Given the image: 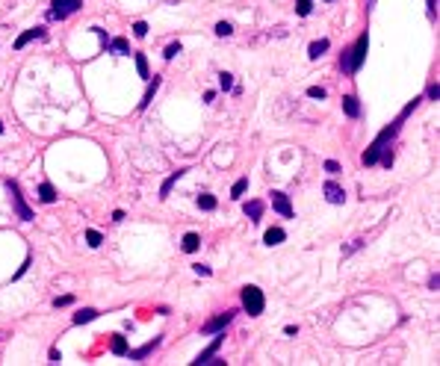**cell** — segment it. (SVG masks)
<instances>
[{"instance_id":"cell-1","label":"cell","mask_w":440,"mask_h":366,"mask_svg":"<svg viewBox=\"0 0 440 366\" xmlns=\"http://www.w3.org/2000/svg\"><path fill=\"white\" fill-rule=\"evenodd\" d=\"M399 127H402V118H399V121H393L390 127H384V130L378 133V139L370 145V151L363 154V166H375V163H378V157H381V151H384V145L399 133Z\"/></svg>"},{"instance_id":"cell-2","label":"cell","mask_w":440,"mask_h":366,"mask_svg":"<svg viewBox=\"0 0 440 366\" xmlns=\"http://www.w3.org/2000/svg\"><path fill=\"white\" fill-rule=\"evenodd\" d=\"M239 301H242V310L248 313V316H260L263 313V307H266V299H263V289L260 286H242V292H239Z\"/></svg>"},{"instance_id":"cell-3","label":"cell","mask_w":440,"mask_h":366,"mask_svg":"<svg viewBox=\"0 0 440 366\" xmlns=\"http://www.w3.org/2000/svg\"><path fill=\"white\" fill-rule=\"evenodd\" d=\"M366 50H370V35H360V39L355 42V48H349V74H357L363 59H366Z\"/></svg>"},{"instance_id":"cell-4","label":"cell","mask_w":440,"mask_h":366,"mask_svg":"<svg viewBox=\"0 0 440 366\" xmlns=\"http://www.w3.org/2000/svg\"><path fill=\"white\" fill-rule=\"evenodd\" d=\"M83 6V0H53L48 9V21H65L68 15H74Z\"/></svg>"},{"instance_id":"cell-5","label":"cell","mask_w":440,"mask_h":366,"mask_svg":"<svg viewBox=\"0 0 440 366\" xmlns=\"http://www.w3.org/2000/svg\"><path fill=\"white\" fill-rule=\"evenodd\" d=\"M6 189H9V198H12V207H15L18 218H21V222H33V210L24 204V195H21V189H18V183H15V180H6Z\"/></svg>"},{"instance_id":"cell-6","label":"cell","mask_w":440,"mask_h":366,"mask_svg":"<svg viewBox=\"0 0 440 366\" xmlns=\"http://www.w3.org/2000/svg\"><path fill=\"white\" fill-rule=\"evenodd\" d=\"M234 316H237V310H225V313L213 316L210 322H204V325H201V334H219V331H225V328L234 322Z\"/></svg>"},{"instance_id":"cell-7","label":"cell","mask_w":440,"mask_h":366,"mask_svg":"<svg viewBox=\"0 0 440 366\" xmlns=\"http://www.w3.org/2000/svg\"><path fill=\"white\" fill-rule=\"evenodd\" d=\"M272 210L281 213L284 218H292V216H296V210H292V204H289V198H287L284 192H272Z\"/></svg>"},{"instance_id":"cell-8","label":"cell","mask_w":440,"mask_h":366,"mask_svg":"<svg viewBox=\"0 0 440 366\" xmlns=\"http://www.w3.org/2000/svg\"><path fill=\"white\" fill-rule=\"evenodd\" d=\"M222 343H225V334H219V337H216V340H213V343H210V346H207V349H204V351H201L195 360H192V363H195V366H204L207 360H213V357H216V351L222 349Z\"/></svg>"},{"instance_id":"cell-9","label":"cell","mask_w":440,"mask_h":366,"mask_svg":"<svg viewBox=\"0 0 440 366\" xmlns=\"http://www.w3.org/2000/svg\"><path fill=\"white\" fill-rule=\"evenodd\" d=\"M33 39H45V30L42 27H33V30H27V33H21L18 39H15V50H24Z\"/></svg>"},{"instance_id":"cell-10","label":"cell","mask_w":440,"mask_h":366,"mask_svg":"<svg viewBox=\"0 0 440 366\" xmlns=\"http://www.w3.org/2000/svg\"><path fill=\"white\" fill-rule=\"evenodd\" d=\"M325 198H328V204H343V201H346V192H343V186H337L334 180H328V183H325Z\"/></svg>"},{"instance_id":"cell-11","label":"cell","mask_w":440,"mask_h":366,"mask_svg":"<svg viewBox=\"0 0 440 366\" xmlns=\"http://www.w3.org/2000/svg\"><path fill=\"white\" fill-rule=\"evenodd\" d=\"M160 343H163V340H160V337H154L151 343H145V346H142V349H136V351H130V349H127V357H130V360H142V357H148Z\"/></svg>"},{"instance_id":"cell-12","label":"cell","mask_w":440,"mask_h":366,"mask_svg":"<svg viewBox=\"0 0 440 366\" xmlns=\"http://www.w3.org/2000/svg\"><path fill=\"white\" fill-rule=\"evenodd\" d=\"M186 171H189V168H177V171H171V177H169V180L163 183V186H160V198H163V201L169 198V192H171V186H174V183H177V180H180L183 174H186Z\"/></svg>"},{"instance_id":"cell-13","label":"cell","mask_w":440,"mask_h":366,"mask_svg":"<svg viewBox=\"0 0 440 366\" xmlns=\"http://www.w3.org/2000/svg\"><path fill=\"white\" fill-rule=\"evenodd\" d=\"M242 210H245V216L251 218V222H260V216H263V210H266V207H263V201H245V207H242Z\"/></svg>"},{"instance_id":"cell-14","label":"cell","mask_w":440,"mask_h":366,"mask_svg":"<svg viewBox=\"0 0 440 366\" xmlns=\"http://www.w3.org/2000/svg\"><path fill=\"white\" fill-rule=\"evenodd\" d=\"M343 113H346L349 118H357V116H360V103H357L355 95H346V98H343Z\"/></svg>"},{"instance_id":"cell-15","label":"cell","mask_w":440,"mask_h":366,"mask_svg":"<svg viewBox=\"0 0 440 366\" xmlns=\"http://www.w3.org/2000/svg\"><path fill=\"white\" fill-rule=\"evenodd\" d=\"M284 239H287V233H284L281 228H269V231L263 233V242H266L269 248H272V245H281Z\"/></svg>"},{"instance_id":"cell-16","label":"cell","mask_w":440,"mask_h":366,"mask_svg":"<svg viewBox=\"0 0 440 366\" xmlns=\"http://www.w3.org/2000/svg\"><path fill=\"white\" fill-rule=\"evenodd\" d=\"M92 319H98V310H95V307H83L80 313H74V325H86V322H92Z\"/></svg>"},{"instance_id":"cell-17","label":"cell","mask_w":440,"mask_h":366,"mask_svg":"<svg viewBox=\"0 0 440 366\" xmlns=\"http://www.w3.org/2000/svg\"><path fill=\"white\" fill-rule=\"evenodd\" d=\"M160 83H163V80H160V77H154V83L148 86V92H145V98L139 100V109H145V106H148V103L154 100V95H157V89H160Z\"/></svg>"},{"instance_id":"cell-18","label":"cell","mask_w":440,"mask_h":366,"mask_svg":"<svg viewBox=\"0 0 440 366\" xmlns=\"http://www.w3.org/2000/svg\"><path fill=\"white\" fill-rule=\"evenodd\" d=\"M198 245H201V236H198V233H186V236H183V251H186V254H195Z\"/></svg>"},{"instance_id":"cell-19","label":"cell","mask_w":440,"mask_h":366,"mask_svg":"<svg viewBox=\"0 0 440 366\" xmlns=\"http://www.w3.org/2000/svg\"><path fill=\"white\" fill-rule=\"evenodd\" d=\"M106 48H109V50H116V53H121V56H130V45H127V39H113V42H106Z\"/></svg>"},{"instance_id":"cell-20","label":"cell","mask_w":440,"mask_h":366,"mask_svg":"<svg viewBox=\"0 0 440 366\" xmlns=\"http://www.w3.org/2000/svg\"><path fill=\"white\" fill-rule=\"evenodd\" d=\"M39 201H45V204L56 201V189L51 186V183H42V186H39Z\"/></svg>"},{"instance_id":"cell-21","label":"cell","mask_w":440,"mask_h":366,"mask_svg":"<svg viewBox=\"0 0 440 366\" xmlns=\"http://www.w3.org/2000/svg\"><path fill=\"white\" fill-rule=\"evenodd\" d=\"M325 50H328V39H319V42H313V45L307 48V56H310V59H319Z\"/></svg>"},{"instance_id":"cell-22","label":"cell","mask_w":440,"mask_h":366,"mask_svg":"<svg viewBox=\"0 0 440 366\" xmlns=\"http://www.w3.org/2000/svg\"><path fill=\"white\" fill-rule=\"evenodd\" d=\"M109 349H113V354H127V340L121 334H113V343H109Z\"/></svg>"},{"instance_id":"cell-23","label":"cell","mask_w":440,"mask_h":366,"mask_svg":"<svg viewBox=\"0 0 440 366\" xmlns=\"http://www.w3.org/2000/svg\"><path fill=\"white\" fill-rule=\"evenodd\" d=\"M136 68H139V77H145V80L151 77V71H148V59H145V53H136Z\"/></svg>"},{"instance_id":"cell-24","label":"cell","mask_w":440,"mask_h":366,"mask_svg":"<svg viewBox=\"0 0 440 366\" xmlns=\"http://www.w3.org/2000/svg\"><path fill=\"white\" fill-rule=\"evenodd\" d=\"M245 189H248V177H239V180L234 183V189H231V198H242Z\"/></svg>"},{"instance_id":"cell-25","label":"cell","mask_w":440,"mask_h":366,"mask_svg":"<svg viewBox=\"0 0 440 366\" xmlns=\"http://www.w3.org/2000/svg\"><path fill=\"white\" fill-rule=\"evenodd\" d=\"M219 86H222V92L234 89V74H228V71H222V74H219Z\"/></svg>"},{"instance_id":"cell-26","label":"cell","mask_w":440,"mask_h":366,"mask_svg":"<svg viewBox=\"0 0 440 366\" xmlns=\"http://www.w3.org/2000/svg\"><path fill=\"white\" fill-rule=\"evenodd\" d=\"M198 207H201V210H216V198L204 192V195H198Z\"/></svg>"},{"instance_id":"cell-27","label":"cell","mask_w":440,"mask_h":366,"mask_svg":"<svg viewBox=\"0 0 440 366\" xmlns=\"http://www.w3.org/2000/svg\"><path fill=\"white\" fill-rule=\"evenodd\" d=\"M310 9H313V0H299L296 3V12L305 18V15H310Z\"/></svg>"},{"instance_id":"cell-28","label":"cell","mask_w":440,"mask_h":366,"mask_svg":"<svg viewBox=\"0 0 440 366\" xmlns=\"http://www.w3.org/2000/svg\"><path fill=\"white\" fill-rule=\"evenodd\" d=\"M86 242H89V245H92V248H98V245H101V242H103V236H101V233H98V231H86Z\"/></svg>"},{"instance_id":"cell-29","label":"cell","mask_w":440,"mask_h":366,"mask_svg":"<svg viewBox=\"0 0 440 366\" xmlns=\"http://www.w3.org/2000/svg\"><path fill=\"white\" fill-rule=\"evenodd\" d=\"M307 98H313V100H325V89H322V86H310V89H307Z\"/></svg>"},{"instance_id":"cell-30","label":"cell","mask_w":440,"mask_h":366,"mask_svg":"<svg viewBox=\"0 0 440 366\" xmlns=\"http://www.w3.org/2000/svg\"><path fill=\"white\" fill-rule=\"evenodd\" d=\"M231 33H234V27H231L228 21H219V24H216V35H231Z\"/></svg>"},{"instance_id":"cell-31","label":"cell","mask_w":440,"mask_h":366,"mask_svg":"<svg viewBox=\"0 0 440 366\" xmlns=\"http://www.w3.org/2000/svg\"><path fill=\"white\" fill-rule=\"evenodd\" d=\"M133 33L139 35V39H145V35H148V24H145V21H136V24H133Z\"/></svg>"},{"instance_id":"cell-32","label":"cell","mask_w":440,"mask_h":366,"mask_svg":"<svg viewBox=\"0 0 440 366\" xmlns=\"http://www.w3.org/2000/svg\"><path fill=\"white\" fill-rule=\"evenodd\" d=\"M177 53H180V45H177V42H171V45H169V48L163 50V56H166V59H174Z\"/></svg>"},{"instance_id":"cell-33","label":"cell","mask_w":440,"mask_h":366,"mask_svg":"<svg viewBox=\"0 0 440 366\" xmlns=\"http://www.w3.org/2000/svg\"><path fill=\"white\" fill-rule=\"evenodd\" d=\"M325 171H328V174H340V163H337V160H328V163H325Z\"/></svg>"},{"instance_id":"cell-34","label":"cell","mask_w":440,"mask_h":366,"mask_svg":"<svg viewBox=\"0 0 440 366\" xmlns=\"http://www.w3.org/2000/svg\"><path fill=\"white\" fill-rule=\"evenodd\" d=\"M360 245H363V239H355V242H352L349 248H343V257H349V254H355V251L360 248Z\"/></svg>"},{"instance_id":"cell-35","label":"cell","mask_w":440,"mask_h":366,"mask_svg":"<svg viewBox=\"0 0 440 366\" xmlns=\"http://www.w3.org/2000/svg\"><path fill=\"white\" fill-rule=\"evenodd\" d=\"M428 98H431V100H440V83L428 86Z\"/></svg>"},{"instance_id":"cell-36","label":"cell","mask_w":440,"mask_h":366,"mask_svg":"<svg viewBox=\"0 0 440 366\" xmlns=\"http://www.w3.org/2000/svg\"><path fill=\"white\" fill-rule=\"evenodd\" d=\"M192 269H195V275H204V278L210 275V266H204V263H195Z\"/></svg>"},{"instance_id":"cell-37","label":"cell","mask_w":440,"mask_h":366,"mask_svg":"<svg viewBox=\"0 0 440 366\" xmlns=\"http://www.w3.org/2000/svg\"><path fill=\"white\" fill-rule=\"evenodd\" d=\"M71 301H74V299H71V296H62V299H56V301H53V304H56V307H68V304H71Z\"/></svg>"},{"instance_id":"cell-38","label":"cell","mask_w":440,"mask_h":366,"mask_svg":"<svg viewBox=\"0 0 440 366\" xmlns=\"http://www.w3.org/2000/svg\"><path fill=\"white\" fill-rule=\"evenodd\" d=\"M428 289H434V292L440 289V275H431V281H428Z\"/></svg>"},{"instance_id":"cell-39","label":"cell","mask_w":440,"mask_h":366,"mask_svg":"<svg viewBox=\"0 0 440 366\" xmlns=\"http://www.w3.org/2000/svg\"><path fill=\"white\" fill-rule=\"evenodd\" d=\"M428 15H437V0H428Z\"/></svg>"},{"instance_id":"cell-40","label":"cell","mask_w":440,"mask_h":366,"mask_svg":"<svg viewBox=\"0 0 440 366\" xmlns=\"http://www.w3.org/2000/svg\"><path fill=\"white\" fill-rule=\"evenodd\" d=\"M0 133H3V121H0Z\"/></svg>"}]
</instances>
